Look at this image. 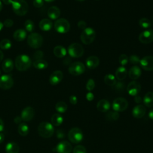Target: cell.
Instances as JSON below:
<instances>
[{
  "instance_id": "be15d7a7",
  "label": "cell",
  "mask_w": 153,
  "mask_h": 153,
  "mask_svg": "<svg viewBox=\"0 0 153 153\" xmlns=\"http://www.w3.org/2000/svg\"><path fill=\"white\" fill-rule=\"evenodd\" d=\"M76 1H80V2H81V1H85V0H76Z\"/></svg>"
},
{
  "instance_id": "816d5d0a",
  "label": "cell",
  "mask_w": 153,
  "mask_h": 153,
  "mask_svg": "<svg viewBox=\"0 0 153 153\" xmlns=\"http://www.w3.org/2000/svg\"><path fill=\"white\" fill-rule=\"evenodd\" d=\"M22 120L21 117H19V116H16L14 119V121L16 124H20Z\"/></svg>"
},
{
  "instance_id": "60d3db41",
  "label": "cell",
  "mask_w": 153,
  "mask_h": 153,
  "mask_svg": "<svg viewBox=\"0 0 153 153\" xmlns=\"http://www.w3.org/2000/svg\"><path fill=\"white\" fill-rule=\"evenodd\" d=\"M95 87V82L94 81L90 78L88 80L87 84H86V88L88 91H92Z\"/></svg>"
},
{
  "instance_id": "836d02e7",
  "label": "cell",
  "mask_w": 153,
  "mask_h": 153,
  "mask_svg": "<svg viewBox=\"0 0 153 153\" xmlns=\"http://www.w3.org/2000/svg\"><path fill=\"white\" fill-rule=\"evenodd\" d=\"M56 110L59 113H64L68 109V106L65 102L59 101L55 105Z\"/></svg>"
},
{
  "instance_id": "e0dca14e",
  "label": "cell",
  "mask_w": 153,
  "mask_h": 153,
  "mask_svg": "<svg viewBox=\"0 0 153 153\" xmlns=\"http://www.w3.org/2000/svg\"><path fill=\"white\" fill-rule=\"evenodd\" d=\"M63 77V72L60 71H54L49 78V82L51 85H55L58 84L61 82Z\"/></svg>"
},
{
  "instance_id": "ab89813d",
  "label": "cell",
  "mask_w": 153,
  "mask_h": 153,
  "mask_svg": "<svg viewBox=\"0 0 153 153\" xmlns=\"http://www.w3.org/2000/svg\"><path fill=\"white\" fill-rule=\"evenodd\" d=\"M73 153H87V151L84 146L77 145L74 148Z\"/></svg>"
},
{
  "instance_id": "484cf974",
  "label": "cell",
  "mask_w": 153,
  "mask_h": 153,
  "mask_svg": "<svg viewBox=\"0 0 153 153\" xmlns=\"http://www.w3.org/2000/svg\"><path fill=\"white\" fill-rule=\"evenodd\" d=\"M27 36V33L25 30L23 29H19L16 30L13 33V38L17 41H23Z\"/></svg>"
},
{
  "instance_id": "91938a15",
  "label": "cell",
  "mask_w": 153,
  "mask_h": 153,
  "mask_svg": "<svg viewBox=\"0 0 153 153\" xmlns=\"http://www.w3.org/2000/svg\"><path fill=\"white\" fill-rule=\"evenodd\" d=\"M3 27H4V25H3V23L0 21V31L2 30V29L3 28Z\"/></svg>"
},
{
  "instance_id": "83f0119b",
  "label": "cell",
  "mask_w": 153,
  "mask_h": 153,
  "mask_svg": "<svg viewBox=\"0 0 153 153\" xmlns=\"http://www.w3.org/2000/svg\"><path fill=\"white\" fill-rule=\"evenodd\" d=\"M53 53L57 57L62 58L66 55V50L62 45H57L53 49Z\"/></svg>"
},
{
  "instance_id": "4fadbf2b",
  "label": "cell",
  "mask_w": 153,
  "mask_h": 153,
  "mask_svg": "<svg viewBox=\"0 0 153 153\" xmlns=\"http://www.w3.org/2000/svg\"><path fill=\"white\" fill-rule=\"evenodd\" d=\"M139 40L143 44H149L153 41V30L148 29L142 32L139 36Z\"/></svg>"
},
{
  "instance_id": "9f6ffc18",
  "label": "cell",
  "mask_w": 153,
  "mask_h": 153,
  "mask_svg": "<svg viewBox=\"0 0 153 153\" xmlns=\"http://www.w3.org/2000/svg\"><path fill=\"white\" fill-rule=\"evenodd\" d=\"M148 115H149V117L152 120H153V108H152L149 112V114H148Z\"/></svg>"
},
{
  "instance_id": "680465c9",
  "label": "cell",
  "mask_w": 153,
  "mask_h": 153,
  "mask_svg": "<svg viewBox=\"0 0 153 153\" xmlns=\"http://www.w3.org/2000/svg\"><path fill=\"white\" fill-rule=\"evenodd\" d=\"M3 57H4V53L1 50H0V62L2 60Z\"/></svg>"
},
{
  "instance_id": "3957f363",
  "label": "cell",
  "mask_w": 153,
  "mask_h": 153,
  "mask_svg": "<svg viewBox=\"0 0 153 153\" xmlns=\"http://www.w3.org/2000/svg\"><path fill=\"white\" fill-rule=\"evenodd\" d=\"M13 10L19 16L25 15L29 10V6L25 0H14L12 3Z\"/></svg>"
},
{
  "instance_id": "277c9868",
  "label": "cell",
  "mask_w": 153,
  "mask_h": 153,
  "mask_svg": "<svg viewBox=\"0 0 153 153\" xmlns=\"http://www.w3.org/2000/svg\"><path fill=\"white\" fill-rule=\"evenodd\" d=\"M95 37L96 32L91 27H86L84 29L80 36L81 42L85 45H88L92 43L94 40Z\"/></svg>"
},
{
  "instance_id": "7c38bea8",
  "label": "cell",
  "mask_w": 153,
  "mask_h": 153,
  "mask_svg": "<svg viewBox=\"0 0 153 153\" xmlns=\"http://www.w3.org/2000/svg\"><path fill=\"white\" fill-rule=\"evenodd\" d=\"M139 63L143 69L148 71H153V56H146L143 57L140 59Z\"/></svg>"
},
{
  "instance_id": "30bf717a",
  "label": "cell",
  "mask_w": 153,
  "mask_h": 153,
  "mask_svg": "<svg viewBox=\"0 0 153 153\" xmlns=\"http://www.w3.org/2000/svg\"><path fill=\"white\" fill-rule=\"evenodd\" d=\"M68 71L72 75H79L85 71V66L82 62H75L70 65Z\"/></svg>"
},
{
  "instance_id": "ffe728a7",
  "label": "cell",
  "mask_w": 153,
  "mask_h": 153,
  "mask_svg": "<svg viewBox=\"0 0 153 153\" xmlns=\"http://www.w3.org/2000/svg\"><path fill=\"white\" fill-rule=\"evenodd\" d=\"M142 74V71L140 70V68L137 66L134 65L131 68H130L129 71H128V76L130 78L132 79H136L139 78Z\"/></svg>"
},
{
  "instance_id": "d4e9b609",
  "label": "cell",
  "mask_w": 153,
  "mask_h": 153,
  "mask_svg": "<svg viewBox=\"0 0 153 153\" xmlns=\"http://www.w3.org/2000/svg\"><path fill=\"white\" fill-rule=\"evenodd\" d=\"M127 71L124 66L118 68L115 71V78L119 81H122L127 76Z\"/></svg>"
},
{
  "instance_id": "f5cc1de1",
  "label": "cell",
  "mask_w": 153,
  "mask_h": 153,
  "mask_svg": "<svg viewBox=\"0 0 153 153\" xmlns=\"http://www.w3.org/2000/svg\"><path fill=\"white\" fill-rule=\"evenodd\" d=\"M134 102L137 103H139L142 102V98L140 97V96H139V95H136L134 96Z\"/></svg>"
},
{
  "instance_id": "6125c7cd",
  "label": "cell",
  "mask_w": 153,
  "mask_h": 153,
  "mask_svg": "<svg viewBox=\"0 0 153 153\" xmlns=\"http://www.w3.org/2000/svg\"><path fill=\"white\" fill-rule=\"evenodd\" d=\"M44 1H46L47 2H53V1H54L55 0H44Z\"/></svg>"
},
{
  "instance_id": "d6a6232c",
  "label": "cell",
  "mask_w": 153,
  "mask_h": 153,
  "mask_svg": "<svg viewBox=\"0 0 153 153\" xmlns=\"http://www.w3.org/2000/svg\"><path fill=\"white\" fill-rule=\"evenodd\" d=\"M104 82L109 86H114L117 83V80L115 76H114L112 74H108L105 76Z\"/></svg>"
},
{
  "instance_id": "7402d4cb",
  "label": "cell",
  "mask_w": 153,
  "mask_h": 153,
  "mask_svg": "<svg viewBox=\"0 0 153 153\" xmlns=\"http://www.w3.org/2000/svg\"><path fill=\"white\" fill-rule=\"evenodd\" d=\"M48 16L52 20L57 19L60 15V10L56 6H52L50 7L47 11Z\"/></svg>"
},
{
  "instance_id": "603a6c76",
  "label": "cell",
  "mask_w": 153,
  "mask_h": 153,
  "mask_svg": "<svg viewBox=\"0 0 153 153\" xmlns=\"http://www.w3.org/2000/svg\"><path fill=\"white\" fill-rule=\"evenodd\" d=\"M39 26L42 30L48 31L52 28L53 23L50 19H44L39 22Z\"/></svg>"
},
{
  "instance_id": "1f68e13d",
  "label": "cell",
  "mask_w": 153,
  "mask_h": 153,
  "mask_svg": "<svg viewBox=\"0 0 153 153\" xmlns=\"http://www.w3.org/2000/svg\"><path fill=\"white\" fill-rule=\"evenodd\" d=\"M33 66L37 69H44L47 68L48 63L43 59L35 60L33 63Z\"/></svg>"
},
{
  "instance_id": "03108f58",
  "label": "cell",
  "mask_w": 153,
  "mask_h": 153,
  "mask_svg": "<svg viewBox=\"0 0 153 153\" xmlns=\"http://www.w3.org/2000/svg\"><path fill=\"white\" fill-rule=\"evenodd\" d=\"M152 153H153V152H152Z\"/></svg>"
},
{
  "instance_id": "c3c4849f",
  "label": "cell",
  "mask_w": 153,
  "mask_h": 153,
  "mask_svg": "<svg viewBox=\"0 0 153 153\" xmlns=\"http://www.w3.org/2000/svg\"><path fill=\"white\" fill-rule=\"evenodd\" d=\"M69 102L72 105H76L77 103V102H78L77 97L74 95H71L69 97Z\"/></svg>"
},
{
  "instance_id": "9a60e30c",
  "label": "cell",
  "mask_w": 153,
  "mask_h": 153,
  "mask_svg": "<svg viewBox=\"0 0 153 153\" xmlns=\"http://www.w3.org/2000/svg\"><path fill=\"white\" fill-rule=\"evenodd\" d=\"M141 90V85L136 81H131L127 87V93L133 96H135L139 94Z\"/></svg>"
},
{
  "instance_id": "f1b7e54d",
  "label": "cell",
  "mask_w": 153,
  "mask_h": 153,
  "mask_svg": "<svg viewBox=\"0 0 153 153\" xmlns=\"http://www.w3.org/2000/svg\"><path fill=\"white\" fill-rule=\"evenodd\" d=\"M143 103L144 105L148 107H153V92L149 91L145 94L143 97Z\"/></svg>"
},
{
  "instance_id": "6da1fadb",
  "label": "cell",
  "mask_w": 153,
  "mask_h": 153,
  "mask_svg": "<svg viewBox=\"0 0 153 153\" xmlns=\"http://www.w3.org/2000/svg\"><path fill=\"white\" fill-rule=\"evenodd\" d=\"M31 65L32 60L26 54H20L16 58L15 66L18 71H25L30 67Z\"/></svg>"
},
{
  "instance_id": "2e32d148",
  "label": "cell",
  "mask_w": 153,
  "mask_h": 153,
  "mask_svg": "<svg viewBox=\"0 0 153 153\" xmlns=\"http://www.w3.org/2000/svg\"><path fill=\"white\" fill-rule=\"evenodd\" d=\"M35 115V111L31 106L25 108L21 112L22 120L24 121H30L32 120Z\"/></svg>"
},
{
  "instance_id": "4316f807",
  "label": "cell",
  "mask_w": 153,
  "mask_h": 153,
  "mask_svg": "<svg viewBox=\"0 0 153 153\" xmlns=\"http://www.w3.org/2000/svg\"><path fill=\"white\" fill-rule=\"evenodd\" d=\"M14 68V63L11 59H6L2 64V69L3 71L8 73L13 71Z\"/></svg>"
},
{
  "instance_id": "d6986e66",
  "label": "cell",
  "mask_w": 153,
  "mask_h": 153,
  "mask_svg": "<svg viewBox=\"0 0 153 153\" xmlns=\"http://www.w3.org/2000/svg\"><path fill=\"white\" fill-rule=\"evenodd\" d=\"M86 66L88 68L93 69L98 66L99 64V59L95 56H89L85 61Z\"/></svg>"
},
{
  "instance_id": "7a4b0ae2",
  "label": "cell",
  "mask_w": 153,
  "mask_h": 153,
  "mask_svg": "<svg viewBox=\"0 0 153 153\" xmlns=\"http://www.w3.org/2000/svg\"><path fill=\"white\" fill-rule=\"evenodd\" d=\"M38 132L40 136L44 138H49L53 135L54 128L51 123L43 121L39 124L38 127Z\"/></svg>"
},
{
  "instance_id": "681fc988",
  "label": "cell",
  "mask_w": 153,
  "mask_h": 153,
  "mask_svg": "<svg viewBox=\"0 0 153 153\" xmlns=\"http://www.w3.org/2000/svg\"><path fill=\"white\" fill-rule=\"evenodd\" d=\"M115 88H116L117 90H123V89L124 88V83H122V82H118L116 83L115 85Z\"/></svg>"
},
{
  "instance_id": "6f0895ef",
  "label": "cell",
  "mask_w": 153,
  "mask_h": 153,
  "mask_svg": "<svg viewBox=\"0 0 153 153\" xmlns=\"http://www.w3.org/2000/svg\"><path fill=\"white\" fill-rule=\"evenodd\" d=\"M4 139H5L4 134L2 133H0V143H1L4 140Z\"/></svg>"
},
{
  "instance_id": "cb8c5ba5",
  "label": "cell",
  "mask_w": 153,
  "mask_h": 153,
  "mask_svg": "<svg viewBox=\"0 0 153 153\" xmlns=\"http://www.w3.org/2000/svg\"><path fill=\"white\" fill-rule=\"evenodd\" d=\"M6 153H19L20 151V147L17 143L15 142H8L5 146Z\"/></svg>"
},
{
  "instance_id": "f907efd6",
  "label": "cell",
  "mask_w": 153,
  "mask_h": 153,
  "mask_svg": "<svg viewBox=\"0 0 153 153\" xmlns=\"http://www.w3.org/2000/svg\"><path fill=\"white\" fill-rule=\"evenodd\" d=\"M86 99L88 101H92L94 99V94L91 92L89 91L86 94Z\"/></svg>"
},
{
  "instance_id": "db71d44e",
  "label": "cell",
  "mask_w": 153,
  "mask_h": 153,
  "mask_svg": "<svg viewBox=\"0 0 153 153\" xmlns=\"http://www.w3.org/2000/svg\"><path fill=\"white\" fill-rule=\"evenodd\" d=\"M4 128V123L1 118H0V132L3 131Z\"/></svg>"
},
{
  "instance_id": "8992f818",
  "label": "cell",
  "mask_w": 153,
  "mask_h": 153,
  "mask_svg": "<svg viewBox=\"0 0 153 153\" xmlns=\"http://www.w3.org/2000/svg\"><path fill=\"white\" fill-rule=\"evenodd\" d=\"M69 140L73 143H78L82 141L84 137L82 130L78 127L72 128L68 134Z\"/></svg>"
},
{
  "instance_id": "7bdbcfd3",
  "label": "cell",
  "mask_w": 153,
  "mask_h": 153,
  "mask_svg": "<svg viewBox=\"0 0 153 153\" xmlns=\"http://www.w3.org/2000/svg\"><path fill=\"white\" fill-rule=\"evenodd\" d=\"M44 56V53L42 51L40 50H38L36 51L33 55V57L35 60H38V59H42L41 58L43 57Z\"/></svg>"
},
{
  "instance_id": "e7e4bbea",
  "label": "cell",
  "mask_w": 153,
  "mask_h": 153,
  "mask_svg": "<svg viewBox=\"0 0 153 153\" xmlns=\"http://www.w3.org/2000/svg\"><path fill=\"white\" fill-rule=\"evenodd\" d=\"M0 74H1V71H0Z\"/></svg>"
},
{
  "instance_id": "52a82bcc",
  "label": "cell",
  "mask_w": 153,
  "mask_h": 153,
  "mask_svg": "<svg viewBox=\"0 0 153 153\" xmlns=\"http://www.w3.org/2000/svg\"><path fill=\"white\" fill-rule=\"evenodd\" d=\"M55 30L60 33H67L70 29V24L69 22L63 18L57 19L54 25Z\"/></svg>"
},
{
  "instance_id": "ac0fdd59",
  "label": "cell",
  "mask_w": 153,
  "mask_h": 153,
  "mask_svg": "<svg viewBox=\"0 0 153 153\" xmlns=\"http://www.w3.org/2000/svg\"><path fill=\"white\" fill-rule=\"evenodd\" d=\"M146 113V108L143 105H138L135 106L132 110V115L134 118H140L143 117Z\"/></svg>"
},
{
  "instance_id": "f546056e",
  "label": "cell",
  "mask_w": 153,
  "mask_h": 153,
  "mask_svg": "<svg viewBox=\"0 0 153 153\" xmlns=\"http://www.w3.org/2000/svg\"><path fill=\"white\" fill-rule=\"evenodd\" d=\"M63 121V117L59 114H54L51 118V124L54 126H59Z\"/></svg>"
},
{
  "instance_id": "11a10c76",
  "label": "cell",
  "mask_w": 153,
  "mask_h": 153,
  "mask_svg": "<svg viewBox=\"0 0 153 153\" xmlns=\"http://www.w3.org/2000/svg\"><path fill=\"white\" fill-rule=\"evenodd\" d=\"M2 2H4V4H5V5H10L12 4L13 0H2Z\"/></svg>"
},
{
  "instance_id": "e575fe53",
  "label": "cell",
  "mask_w": 153,
  "mask_h": 153,
  "mask_svg": "<svg viewBox=\"0 0 153 153\" xmlns=\"http://www.w3.org/2000/svg\"><path fill=\"white\" fill-rule=\"evenodd\" d=\"M120 115L119 113L117 111H109L106 115H105V118L108 121H116L119 118Z\"/></svg>"
},
{
  "instance_id": "8fae6325",
  "label": "cell",
  "mask_w": 153,
  "mask_h": 153,
  "mask_svg": "<svg viewBox=\"0 0 153 153\" xmlns=\"http://www.w3.org/2000/svg\"><path fill=\"white\" fill-rule=\"evenodd\" d=\"M14 84L13 78L8 75H3L0 77V88L2 90L11 88Z\"/></svg>"
},
{
  "instance_id": "5b68a950",
  "label": "cell",
  "mask_w": 153,
  "mask_h": 153,
  "mask_svg": "<svg viewBox=\"0 0 153 153\" xmlns=\"http://www.w3.org/2000/svg\"><path fill=\"white\" fill-rule=\"evenodd\" d=\"M27 44L33 48H38L43 43V38L38 33H32L27 37Z\"/></svg>"
},
{
  "instance_id": "5bb4252c",
  "label": "cell",
  "mask_w": 153,
  "mask_h": 153,
  "mask_svg": "<svg viewBox=\"0 0 153 153\" xmlns=\"http://www.w3.org/2000/svg\"><path fill=\"white\" fill-rule=\"evenodd\" d=\"M55 149L57 153H71L72 146L69 142L63 140L57 145Z\"/></svg>"
},
{
  "instance_id": "7dc6e473",
  "label": "cell",
  "mask_w": 153,
  "mask_h": 153,
  "mask_svg": "<svg viewBox=\"0 0 153 153\" xmlns=\"http://www.w3.org/2000/svg\"><path fill=\"white\" fill-rule=\"evenodd\" d=\"M78 26L79 28H80L81 29H84L86 28L87 23L84 20H80L78 23Z\"/></svg>"
},
{
  "instance_id": "8d00e7d4",
  "label": "cell",
  "mask_w": 153,
  "mask_h": 153,
  "mask_svg": "<svg viewBox=\"0 0 153 153\" xmlns=\"http://www.w3.org/2000/svg\"><path fill=\"white\" fill-rule=\"evenodd\" d=\"M24 26L26 30L29 32H31L34 30V23L32 20H26L24 23Z\"/></svg>"
},
{
  "instance_id": "ba28073f",
  "label": "cell",
  "mask_w": 153,
  "mask_h": 153,
  "mask_svg": "<svg viewBox=\"0 0 153 153\" xmlns=\"http://www.w3.org/2000/svg\"><path fill=\"white\" fill-rule=\"evenodd\" d=\"M68 51L70 56L74 58L81 57L84 54V48L78 43L71 44L68 48Z\"/></svg>"
},
{
  "instance_id": "94428289",
  "label": "cell",
  "mask_w": 153,
  "mask_h": 153,
  "mask_svg": "<svg viewBox=\"0 0 153 153\" xmlns=\"http://www.w3.org/2000/svg\"><path fill=\"white\" fill-rule=\"evenodd\" d=\"M2 7H3V6H2V4L1 1H0V11L2 10Z\"/></svg>"
},
{
  "instance_id": "9c48e42d",
  "label": "cell",
  "mask_w": 153,
  "mask_h": 153,
  "mask_svg": "<svg viewBox=\"0 0 153 153\" xmlns=\"http://www.w3.org/2000/svg\"><path fill=\"white\" fill-rule=\"evenodd\" d=\"M128 107L127 100L123 97H117L112 102V109L117 112L124 111Z\"/></svg>"
},
{
  "instance_id": "f6af8a7d",
  "label": "cell",
  "mask_w": 153,
  "mask_h": 153,
  "mask_svg": "<svg viewBox=\"0 0 153 153\" xmlns=\"http://www.w3.org/2000/svg\"><path fill=\"white\" fill-rule=\"evenodd\" d=\"M13 23H14V22L11 19H7L4 20V22L3 23V25L6 27H11L13 25Z\"/></svg>"
},
{
  "instance_id": "f35d334b",
  "label": "cell",
  "mask_w": 153,
  "mask_h": 153,
  "mask_svg": "<svg viewBox=\"0 0 153 153\" xmlns=\"http://www.w3.org/2000/svg\"><path fill=\"white\" fill-rule=\"evenodd\" d=\"M118 60H119L120 63L122 66H124V65H126L128 63V56L127 55H126L124 54H121Z\"/></svg>"
},
{
  "instance_id": "4dcf8cb0",
  "label": "cell",
  "mask_w": 153,
  "mask_h": 153,
  "mask_svg": "<svg viewBox=\"0 0 153 153\" xmlns=\"http://www.w3.org/2000/svg\"><path fill=\"white\" fill-rule=\"evenodd\" d=\"M18 133L22 136H27L29 132V126L26 123H20L17 127Z\"/></svg>"
},
{
  "instance_id": "b9f144b4",
  "label": "cell",
  "mask_w": 153,
  "mask_h": 153,
  "mask_svg": "<svg viewBox=\"0 0 153 153\" xmlns=\"http://www.w3.org/2000/svg\"><path fill=\"white\" fill-rule=\"evenodd\" d=\"M128 60L130 61V62L133 65H136L138 64L140 62V58L139 57V56H137V55L135 54H133L131 55L130 56V58L128 59Z\"/></svg>"
},
{
  "instance_id": "d590c367",
  "label": "cell",
  "mask_w": 153,
  "mask_h": 153,
  "mask_svg": "<svg viewBox=\"0 0 153 153\" xmlns=\"http://www.w3.org/2000/svg\"><path fill=\"white\" fill-rule=\"evenodd\" d=\"M11 47V42L8 39H4L0 42V48L2 50H8Z\"/></svg>"
},
{
  "instance_id": "bcb514c9",
  "label": "cell",
  "mask_w": 153,
  "mask_h": 153,
  "mask_svg": "<svg viewBox=\"0 0 153 153\" xmlns=\"http://www.w3.org/2000/svg\"><path fill=\"white\" fill-rule=\"evenodd\" d=\"M56 136L59 139H63L65 136L64 131L61 129L57 130L56 131Z\"/></svg>"
},
{
  "instance_id": "74e56055",
  "label": "cell",
  "mask_w": 153,
  "mask_h": 153,
  "mask_svg": "<svg viewBox=\"0 0 153 153\" xmlns=\"http://www.w3.org/2000/svg\"><path fill=\"white\" fill-rule=\"evenodd\" d=\"M139 25L140 26V27H142L143 28H145V29L149 27L151 25L150 20L148 19L145 18V17L140 19L139 20Z\"/></svg>"
},
{
  "instance_id": "ee69618b",
  "label": "cell",
  "mask_w": 153,
  "mask_h": 153,
  "mask_svg": "<svg viewBox=\"0 0 153 153\" xmlns=\"http://www.w3.org/2000/svg\"><path fill=\"white\" fill-rule=\"evenodd\" d=\"M33 5L36 8H40L44 5V0H33Z\"/></svg>"
},
{
  "instance_id": "44dd1931",
  "label": "cell",
  "mask_w": 153,
  "mask_h": 153,
  "mask_svg": "<svg viewBox=\"0 0 153 153\" xmlns=\"http://www.w3.org/2000/svg\"><path fill=\"white\" fill-rule=\"evenodd\" d=\"M111 105L109 102L106 99H101L100 100L96 105L97 109L98 111L102 112H107L109 109H110Z\"/></svg>"
}]
</instances>
